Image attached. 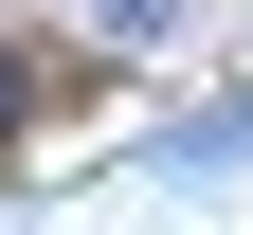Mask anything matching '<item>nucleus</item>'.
Masks as SVG:
<instances>
[{"instance_id":"nucleus-1","label":"nucleus","mask_w":253,"mask_h":235,"mask_svg":"<svg viewBox=\"0 0 253 235\" xmlns=\"http://www.w3.org/2000/svg\"><path fill=\"white\" fill-rule=\"evenodd\" d=\"M235 145H253V91H235V109H181V127H163V163H235Z\"/></svg>"},{"instance_id":"nucleus-2","label":"nucleus","mask_w":253,"mask_h":235,"mask_svg":"<svg viewBox=\"0 0 253 235\" xmlns=\"http://www.w3.org/2000/svg\"><path fill=\"white\" fill-rule=\"evenodd\" d=\"M18 109H37V73H18V54H0V127H18Z\"/></svg>"}]
</instances>
